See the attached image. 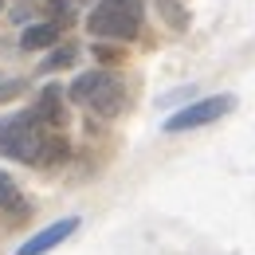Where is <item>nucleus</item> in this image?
<instances>
[{
	"mask_svg": "<svg viewBox=\"0 0 255 255\" xmlns=\"http://www.w3.org/2000/svg\"><path fill=\"white\" fill-rule=\"evenodd\" d=\"M95 55L102 59V63H114V59H122L118 51H110V47H102V43H95Z\"/></svg>",
	"mask_w": 255,
	"mask_h": 255,
	"instance_id": "obj_15",
	"label": "nucleus"
},
{
	"mask_svg": "<svg viewBox=\"0 0 255 255\" xmlns=\"http://www.w3.org/2000/svg\"><path fill=\"white\" fill-rule=\"evenodd\" d=\"M71 59H75V51H71V47H63V51H55V55L47 59V71H55V67H67Z\"/></svg>",
	"mask_w": 255,
	"mask_h": 255,
	"instance_id": "obj_12",
	"label": "nucleus"
},
{
	"mask_svg": "<svg viewBox=\"0 0 255 255\" xmlns=\"http://www.w3.org/2000/svg\"><path fill=\"white\" fill-rule=\"evenodd\" d=\"M228 110H236V98L232 95H212V98H200V102H192L185 110H177L169 122H165V133H185V129H196V126H208V122H216L224 118Z\"/></svg>",
	"mask_w": 255,
	"mask_h": 255,
	"instance_id": "obj_2",
	"label": "nucleus"
},
{
	"mask_svg": "<svg viewBox=\"0 0 255 255\" xmlns=\"http://www.w3.org/2000/svg\"><path fill=\"white\" fill-rule=\"evenodd\" d=\"M161 16H165V20H173V24H177V28H181V24H185V12H181V8H177V0H161Z\"/></svg>",
	"mask_w": 255,
	"mask_h": 255,
	"instance_id": "obj_11",
	"label": "nucleus"
},
{
	"mask_svg": "<svg viewBox=\"0 0 255 255\" xmlns=\"http://www.w3.org/2000/svg\"><path fill=\"white\" fill-rule=\"evenodd\" d=\"M102 83H110V75H106V71H83V75L71 83V91H67V95L75 98V102H91V95H95Z\"/></svg>",
	"mask_w": 255,
	"mask_h": 255,
	"instance_id": "obj_7",
	"label": "nucleus"
},
{
	"mask_svg": "<svg viewBox=\"0 0 255 255\" xmlns=\"http://www.w3.org/2000/svg\"><path fill=\"white\" fill-rule=\"evenodd\" d=\"M55 39H59V28L47 24V20H39V24H28V28H24L20 47H24V51H39V47H51Z\"/></svg>",
	"mask_w": 255,
	"mask_h": 255,
	"instance_id": "obj_6",
	"label": "nucleus"
},
{
	"mask_svg": "<svg viewBox=\"0 0 255 255\" xmlns=\"http://www.w3.org/2000/svg\"><path fill=\"white\" fill-rule=\"evenodd\" d=\"M20 95V83L12 79V83H0V102H8V98H16Z\"/></svg>",
	"mask_w": 255,
	"mask_h": 255,
	"instance_id": "obj_14",
	"label": "nucleus"
},
{
	"mask_svg": "<svg viewBox=\"0 0 255 255\" xmlns=\"http://www.w3.org/2000/svg\"><path fill=\"white\" fill-rule=\"evenodd\" d=\"M87 24H91V32H95V35H106V39H133V35L141 32V16L114 12V8H106V4H98Z\"/></svg>",
	"mask_w": 255,
	"mask_h": 255,
	"instance_id": "obj_3",
	"label": "nucleus"
},
{
	"mask_svg": "<svg viewBox=\"0 0 255 255\" xmlns=\"http://www.w3.org/2000/svg\"><path fill=\"white\" fill-rule=\"evenodd\" d=\"M122 102H126V95H122V83H114V79H110V83H102L95 95H91V102H87V106L95 110L98 118H114V114L122 110Z\"/></svg>",
	"mask_w": 255,
	"mask_h": 255,
	"instance_id": "obj_5",
	"label": "nucleus"
},
{
	"mask_svg": "<svg viewBox=\"0 0 255 255\" xmlns=\"http://www.w3.org/2000/svg\"><path fill=\"white\" fill-rule=\"evenodd\" d=\"M39 133H35V118L32 114H20V118H8L0 122V153L16 161H35L39 157Z\"/></svg>",
	"mask_w": 255,
	"mask_h": 255,
	"instance_id": "obj_1",
	"label": "nucleus"
},
{
	"mask_svg": "<svg viewBox=\"0 0 255 255\" xmlns=\"http://www.w3.org/2000/svg\"><path fill=\"white\" fill-rule=\"evenodd\" d=\"M106 8H114V12H126V16H141L145 0H106Z\"/></svg>",
	"mask_w": 255,
	"mask_h": 255,
	"instance_id": "obj_10",
	"label": "nucleus"
},
{
	"mask_svg": "<svg viewBox=\"0 0 255 255\" xmlns=\"http://www.w3.org/2000/svg\"><path fill=\"white\" fill-rule=\"evenodd\" d=\"M0 8H4V0H0Z\"/></svg>",
	"mask_w": 255,
	"mask_h": 255,
	"instance_id": "obj_16",
	"label": "nucleus"
},
{
	"mask_svg": "<svg viewBox=\"0 0 255 255\" xmlns=\"http://www.w3.org/2000/svg\"><path fill=\"white\" fill-rule=\"evenodd\" d=\"M71 232H79V216H63V220L47 224L43 232H35V236L24 244V248H16V255H43V252H51L59 240H67Z\"/></svg>",
	"mask_w": 255,
	"mask_h": 255,
	"instance_id": "obj_4",
	"label": "nucleus"
},
{
	"mask_svg": "<svg viewBox=\"0 0 255 255\" xmlns=\"http://www.w3.org/2000/svg\"><path fill=\"white\" fill-rule=\"evenodd\" d=\"M59 91H63V87H43V95H39V106H35V110H39V114H43L47 122H59V118H63V106H59Z\"/></svg>",
	"mask_w": 255,
	"mask_h": 255,
	"instance_id": "obj_8",
	"label": "nucleus"
},
{
	"mask_svg": "<svg viewBox=\"0 0 255 255\" xmlns=\"http://www.w3.org/2000/svg\"><path fill=\"white\" fill-rule=\"evenodd\" d=\"M12 196H16V185H12V177H8V173H0V204H8Z\"/></svg>",
	"mask_w": 255,
	"mask_h": 255,
	"instance_id": "obj_13",
	"label": "nucleus"
},
{
	"mask_svg": "<svg viewBox=\"0 0 255 255\" xmlns=\"http://www.w3.org/2000/svg\"><path fill=\"white\" fill-rule=\"evenodd\" d=\"M75 20V0H47V24L63 28Z\"/></svg>",
	"mask_w": 255,
	"mask_h": 255,
	"instance_id": "obj_9",
	"label": "nucleus"
}]
</instances>
